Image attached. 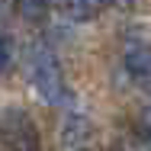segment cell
Listing matches in <instances>:
<instances>
[{
    "label": "cell",
    "mask_w": 151,
    "mask_h": 151,
    "mask_svg": "<svg viewBox=\"0 0 151 151\" xmlns=\"http://www.w3.org/2000/svg\"><path fill=\"white\" fill-rule=\"evenodd\" d=\"M26 74H29L32 87L39 90V96H42L45 103H68V100H71L68 84H64V74H61V64H58V58H55L48 48L35 45L29 52Z\"/></svg>",
    "instance_id": "obj_1"
},
{
    "label": "cell",
    "mask_w": 151,
    "mask_h": 151,
    "mask_svg": "<svg viewBox=\"0 0 151 151\" xmlns=\"http://www.w3.org/2000/svg\"><path fill=\"white\" fill-rule=\"evenodd\" d=\"M0 142L6 151H39V129L26 113L10 109L0 119Z\"/></svg>",
    "instance_id": "obj_2"
},
{
    "label": "cell",
    "mask_w": 151,
    "mask_h": 151,
    "mask_svg": "<svg viewBox=\"0 0 151 151\" xmlns=\"http://www.w3.org/2000/svg\"><path fill=\"white\" fill-rule=\"evenodd\" d=\"M125 71L135 84L151 87V45H145V42L129 45L125 48Z\"/></svg>",
    "instance_id": "obj_3"
},
{
    "label": "cell",
    "mask_w": 151,
    "mask_h": 151,
    "mask_svg": "<svg viewBox=\"0 0 151 151\" xmlns=\"http://www.w3.org/2000/svg\"><path fill=\"white\" fill-rule=\"evenodd\" d=\"M103 6H106V0H64V10L71 19H93Z\"/></svg>",
    "instance_id": "obj_4"
},
{
    "label": "cell",
    "mask_w": 151,
    "mask_h": 151,
    "mask_svg": "<svg viewBox=\"0 0 151 151\" xmlns=\"http://www.w3.org/2000/svg\"><path fill=\"white\" fill-rule=\"evenodd\" d=\"M52 3L55 0H16V13L23 19H39V16H45L52 10Z\"/></svg>",
    "instance_id": "obj_5"
},
{
    "label": "cell",
    "mask_w": 151,
    "mask_h": 151,
    "mask_svg": "<svg viewBox=\"0 0 151 151\" xmlns=\"http://www.w3.org/2000/svg\"><path fill=\"white\" fill-rule=\"evenodd\" d=\"M10 61H13V42L10 39H0V74L10 68Z\"/></svg>",
    "instance_id": "obj_6"
}]
</instances>
